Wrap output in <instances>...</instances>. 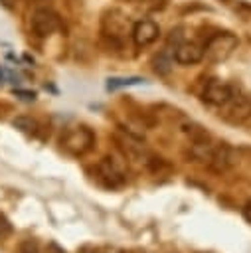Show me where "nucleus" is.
Instances as JSON below:
<instances>
[{
    "label": "nucleus",
    "instance_id": "obj_12",
    "mask_svg": "<svg viewBox=\"0 0 251 253\" xmlns=\"http://www.w3.org/2000/svg\"><path fill=\"white\" fill-rule=\"evenodd\" d=\"M140 83H144V79H142V77H113V79H109V81H107V89L115 91V89H119V87L140 85Z\"/></svg>",
    "mask_w": 251,
    "mask_h": 253
},
{
    "label": "nucleus",
    "instance_id": "obj_17",
    "mask_svg": "<svg viewBox=\"0 0 251 253\" xmlns=\"http://www.w3.org/2000/svg\"><path fill=\"white\" fill-rule=\"evenodd\" d=\"M12 231H14V227H12V223H10V219L0 211V239H6V237H10L12 235Z\"/></svg>",
    "mask_w": 251,
    "mask_h": 253
},
{
    "label": "nucleus",
    "instance_id": "obj_3",
    "mask_svg": "<svg viewBox=\"0 0 251 253\" xmlns=\"http://www.w3.org/2000/svg\"><path fill=\"white\" fill-rule=\"evenodd\" d=\"M223 121L229 125H241L251 117V95L247 93H237L231 95V99L223 105Z\"/></svg>",
    "mask_w": 251,
    "mask_h": 253
},
{
    "label": "nucleus",
    "instance_id": "obj_7",
    "mask_svg": "<svg viewBox=\"0 0 251 253\" xmlns=\"http://www.w3.org/2000/svg\"><path fill=\"white\" fill-rule=\"evenodd\" d=\"M132 42L136 47H146L150 43H154L160 36V28L156 26V22L152 20H138L134 26H132Z\"/></svg>",
    "mask_w": 251,
    "mask_h": 253
},
{
    "label": "nucleus",
    "instance_id": "obj_16",
    "mask_svg": "<svg viewBox=\"0 0 251 253\" xmlns=\"http://www.w3.org/2000/svg\"><path fill=\"white\" fill-rule=\"evenodd\" d=\"M16 253H40V245L36 239H24L18 243Z\"/></svg>",
    "mask_w": 251,
    "mask_h": 253
},
{
    "label": "nucleus",
    "instance_id": "obj_9",
    "mask_svg": "<svg viewBox=\"0 0 251 253\" xmlns=\"http://www.w3.org/2000/svg\"><path fill=\"white\" fill-rule=\"evenodd\" d=\"M202 57H204V47L196 42H180L174 47V59L182 65H194L202 61Z\"/></svg>",
    "mask_w": 251,
    "mask_h": 253
},
{
    "label": "nucleus",
    "instance_id": "obj_14",
    "mask_svg": "<svg viewBox=\"0 0 251 253\" xmlns=\"http://www.w3.org/2000/svg\"><path fill=\"white\" fill-rule=\"evenodd\" d=\"M146 166H148V170L152 174H162V172H168L170 170V164L164 158H160V156H148Z\"/></svg>",
    "mask_w": 251,
    "mask_h": 253
},
{
    "label": "nucleus",
    "instance_id": "obj_21",
    "mask_svg": "<svg viewBox=\"0 0 251 253\" xmlns=\"http://www.w3.org/2000/svg\"><path fill=\"white\" fill-rule=\"evenodd\" d=\"M81 253H97V251H93L91 247H85V249H81Z\"/></svg>",
    "mask_w": 251,
    "mask_h": 253
},
{
    "label": "nucleus",
    "instance_id": "obj_8",
    "mask_svg": "<svg viewBox=\"0 0 251 253\" xmlns=\"http://www.w3.org/2000/svg\"><path fill=\"white\" fill-rule=\"evenodd\" d=\"M237 164V152L229 146V144H217L213 146V152H211V158L208 162V166L213 170V172H225L229 170L231 166Z\"/></svg>",
    "mask_w": 251,
    "mask_h": 253
},
{
    "label": "nucleus",
    "instance_id": "obj_5",
    "mask_svg": "<svg viewBox=\"0 0 251 253\" xmlns=\"http://www.w3.org/2000/svg\"><path fill=\"white\" fill-rule=\"evenodd\" d=\"M30 26H32V32L40 38H47L49 34H53L57 28H59V16L49 10V8H38L34 14H32V20H30Z\"/></svg>",
    "mask_w": 251,
    "mask_h": 253
},
{
    "label": "nucleus",
    "instance_id": "obj_1",
    "mask_svg": "<svg viewBox=\"0 0 251 253\" xmlns=\"http://www.w3.org/2000/svg\"><path fill=\"white\" fill-rule=\"evenodd\" d=\"M237 38L229 32H223V34H215L213 38H209V42L206 43L204 47V55L211 61V63H219V61H225L233 49L237 47Z\"/></svg>",
    "mask_w": 251,
    "mask_h": 253
},
{
    "label": "nucleus",
    "instance_id": "obj_10",
    "mask_svg": "<svg viewBox=\"0 0 251 253\" xmlns=\"http://www.w3.org/2000/svg\"><path fill=\"white\" fill-rule=\"evenodd\" d=\"M211 152H213V144L211 140H204V142H192L190 144V156L194 160H200V162H209L211 158Z\"/></svg>",
    "mask_w": 251,
    "mask_h": 253
},
{
    "label": "nucleus",
    "instance_id": "obj_19",
    "mask_svg": "<svg viewBox=\"0 0 251 253\" xmlns=\"http://www.w3.org/2000/svg\"><path fill=\"white\" fill-rule=\"evenodd\" d=\"M16 95H20L26 101H34L36 99V93H30V91H16Z\"/></svg>",
    "mask_w": 251,
    "mask_h": 253
},
{
    "label": "nucleus",
    "instance_id": "obj_2",
    "mask_svg": "<svg viewBox=\"0 0 251 253\" xmlns=\"http://www.w3.org/2000/svg\"><path fill=\"white\" fill-rule=\"evenodd\" d=\"M93 144H95V134L87 126H75V128L67 130L65 136L61 138V146L73 156L87 154L93 148Z\"/></svg>",
    "mask_w": 251,
    "mask_h": 253
},
{
    "label": "nucleus",
    "instance_id": "obj_20",
    "mask_svg": "<svg viewBox=\"0 0 251 253\" xmlns=\"http://www.w3.org/2000/svg\"><path fill=\"white\" fill-rule=\"evenodd\" d=\"M47 253H65L57 243H49V247H47Z\"/></svg>",
    "mask_w": 251,
    "mask_h": 253
},
{
    "label": "nucleus",
    "instance_id": "obj_4",
    "mask_svg": "<svg viewBox=\"0 0 251 253\" xmlns=\"http://www.w3.org/2000/svg\"><path fill=\"white\" fill-rule=\"evenodd\" d=\"M95 172H97V180H99L105 188L117 190V188H121V186L125 184V172L121 170V166L117 164V160L111 158V156H105V158L97 164Z\"/></svg>",
    "mask_w": 251,
    "mask_h": 253
},
{
    "label": "nucleus",
    "instance_id": "obj_11",
    "mask_svg": "<svg viewBox=\"0 0 251 253\" xmlns=\"http://www.w3.org/2000/svg\"><path fill=\"white\" fill-rule=\"evenodd\" d=\"M184 132L190 136V140H192V142H204V140H211L209 132H208L204 126L196 125V123H188V125H184Z\"/></svg>",
    "mask_w": 251,
    "mask_h": 253
},
{
    "label": "nucleus",
    "instance_id": "obj_13",
    "mask_svg": "<svg viewBox=\"0 0 251 253\" xmlns=\"http://www.w3.org/2000/svg\"><path fill=\"white\" fill-rule=\"evenodd\" d=\"M12 125L16 128H20L22 132H28V134H34L38 130V123L32 117H18V119L12 121Z\"/></svg>",
    "mask_w": 251,
    "mask_h": 253
},
{
    "label": "nucleus",
    "instance_id": "obj_6",
    "mask_svg": "<svg viewBox=\"0 0 251 253\" xmlns=\"http://www.w3.org/2000/svg\"><path fill=\"white\" fill-rule=\"evenodd\" d=\"M233 95V89L229 83L225 81H219V79H211L206 83L204 87V93H202V99L208 103V105H213V107H223Z\"/></svg>",
    "mask_w": 251,
    "mask_h": 253
},
{
    "label": "nucleus",
    "instance_id": "obj_15",
    "mask_svg": "<svg viewBox=\"0 0 251 253\" xmlns=\"http://www.w3.org/2000/svg\"><path fill=\"white\" fill-rule=\"evenodd\" d=\"M170 59L166 57V51H162L160 55H156V59H154V71L156 73H160V75H166L168 71H170Z\"/></svg>",
    "mask_w": 251,
    "mask_h": 253
},
{
    "label": "nucleus",
    "instance_id": "obj_18",
    "mask_svg": "<svg viewBox=\"0 0 251 253\" xmlns=\"http://www.w3.org/2000/svg\"><path fill=\"white\" fill-rule=\"evenodd\" d=\"M243 217H245V221L251 223V200H247L243 206Z\"/></svg>",
    "mask_w": 251,
    "mask_h": 253
}]
</instances>
